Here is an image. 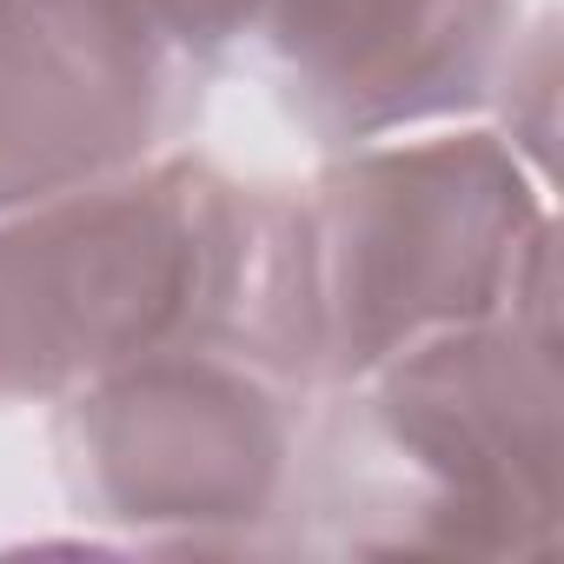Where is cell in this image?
I'll list each match as a JSON object with an SVG mask.
<instances>
[{
	"instance_id": "6da1fadb",
	"label": "cell",
	"mask_w": 564,
	"mask_h": 564,
	"mask_svg": "<svg viewBox=\"0 0 564 564\" xmlns=\"http://www.w3.org/2000/svg\"><path fill=\"white\" fill-rule=\"evenodd\" d=\"M186 346L319 386L306 193L246 186L173 147L0 213V405H61Z\"/></svg>"
},
{
	"instance_id": "7a4b0ae2",
	"label": "cell",
	"mask_w": 564,
	"mask_h": 564,
	"mask_svg": "<svg viewBox=\"0 0 564 564\" xmlns=\"http://www.w3.org/2000/svg\"><path fill=\"white\" fill-rule=\"evenodd\" d=\"M319 386H352L392 352L557 300L551 186L498 127H425L346 147L306 193Z\"/></svg>"
},
{
	"instance_id": "3957f363",
	"label": "cell",
	"mask_w": 564,
	"mask_h": 564,
	"mask_svg": "<svg viewBox=\"0 0 564 564\" xmlns=\"http://www.w3.org/2000/svg\"><path fill=\"white\" fill-rule=\"evenodd\" d=\"M352 392V452L386 531L366 551L557 557L564 544V379L557 300L432 333Z\"/></svg>"
},
{
	"instance_id": "277c9868",
	"label": "cell",
	"mask_w": 564,
	"mask_h": 564,
	"mask_svg": "<svg viewBox=\"0 0 564 564\" xmlns=\"http://www.w3.org/2000/svg\"><path fill=\"white\" fill-rule=\"evenodd\" d=\"M306 386L252 359L186 346L61 399L74 498L133 544L252 551L293 505Z\"/></svg>"
},
{
	"instance_id": "5b68a950",
	"label": "cell",
	"mask_w": 564,
	"mask_h": 564,
	"mask_svg": "<svg viewBox=\"0 0 564 564\" xmlns=\"http://www.w3.org/2000/svg\"><path fill=\"white\" fill-rule=\"evenodd\" d=\"M199 67L127 0H0V213H21L180 147Z\"/></svg>"
},
{
	"instance_id": "8992f818",
	"label": "cell",
	"mask_w": 564,
	"mask_h": 564,
	"mask_svg": "<svg viewBox=\"0 0 564 564\" xmlns=\"http://www.w3.org/2000/svg\"><path fill=\"white\" fill-rule=\"evenodd\" d=\"M259 34L286 107L346 153L491 107L518 0H265Z\"/></svg>"
},
{
	"instance_id": "52a82bcc",
	"label": "cell",
	"mask_w": 564,
	"mask_h": 564,
	"mask_svg": "<svg viewBox=\"0 0 564 564\" xmlns=\"http://www.w3.org/2000/svg\"><path fill=\"white\" fill-rule=\"evenodd\" d=\"M127 8H133L180 61H193V67L206 74V67L226 61L246 34H259L265 0H127Z\"/></svg>"
}]
</instances>
